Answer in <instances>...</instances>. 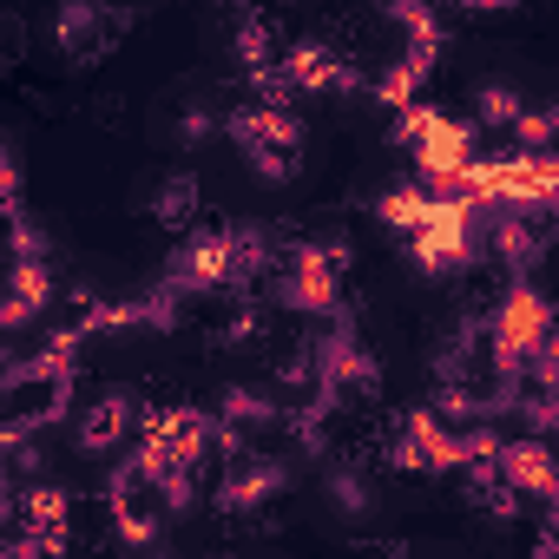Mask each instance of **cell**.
<instances>
[{
  "label": "cell",
  "instance_id": "cell-8",
  "mask_svg": "<svg viewBox=\"0 0 559 559\" xmlns=\"http://www.w3.org/2000/svg\"><path fill=\"white\" fill-rule=\"evenodd\" d=\"M474 112H480V126H520V119H526L520 93H513V86H500V80L474 93Z\"/></svg>",
  "mask_w": 559,
  "mask_h": 559
},
{
  "label": "cell",
  "instance_id": "cell-6",
  "mask_svg": "<svg viewBox=\"0 0 559 559\" xmlns=\"http://www.w3.org/2000/svg\"><path fill=\"white\" fill-rule=\"evenodd\" d=\"M126 428H132V402H126V395H99V402L80 415V448H86V454H106V448L126 441Z\"/></svg>",
  "mask_w": 559,
  "mask_h": 559
},
{
  "label": "cell",
  "instance_id": "cell-4",
  "mask_svg": "<svg viewBox=\"0 0 559 559\" xmlns=\"http://www.w3.org/2000/svg\"><path fill=\"white\" fill-rule=\"evenodd\" d=\"M211 284H237V257H230V230H204L185 243L171 290H211Z\"/></svg>",
  "mask_w": 559,
  "mask_h": 559
},
{
  "label": "cell",
  "instance_id": "cell-13",
  "mask_svg": "<svg viewBox=\"0 0 559 559\" xmlns=\"http://www.w3.org/2000/svg\"><path fill=\"white\" fill-rule=\"evenodd\" d=\"M211 132H217V119H211V112H204V106H191V112H185V119H178V145H204V139H211Z\"/></svg>",
  "mask_w": 559,
  "mask_h": 559
},
{
  "label": "cell",
  "instance_id": "cell-3",
  "mask_svg": "<svg viewBox=\"0 0 559 559\" xmlns=\"http://www.w3.org/2000/svg\"><path fill=\"white\" fill-rule=\"evenodd\" d=\"M415 263L428 276H448V270L467 263V204H435L428 230L415 237Z\"/></svg>",
  "mask_w": 559,
  "mask_h": 559
},
{
  "label": "cell",
  "instance_id": "cell-14",
  "mask_svg": "<svg viewBox=\"0 0 559 559\" xmlns=\"http://www.w3.org/2000/svg\"><path fill=\"white\" fill-rule=\"evenodd\" d=\"M533 559H559V526H546V539H539V552Z\"/></svg>",
  "mask_w": 559,
  "mask_h": 559
},
{
  "label": "cell",
  "instance_id": "cell-12",
  "mask_svg": "<svg viewBox=\"0 0 559 559\" xmlns=\"http://www.w3.org/2000/svg\"><path fill=\"white\" fill-rule=\"evenodd\" d=\"M250 171L270 185H290L297 178V152H250Z\"/></svg>",
  "mask_w": 559,
  "mask_h": 559
},
{
  "label": "cell",
  "instance_id": "cell-10",
  "mask_svg": "<svg viewBox=\"0 0 559 559\" xmlns=\"http://www.w3.org/2000/svg\"><path fill=\"white\" fill-rule=\"evenodd\" d=\"M330 493H336L343 513H369V507H376V493H369V480H362L356 467H336V474H330Z\"/></svg>",
  "mask_w": 559,
  "mask_h": 559
},
{
  "label": "cell",
  "instance_id": "cell-15",
  "mask_svg": "<svg viewBox=\"0 0 559 559\" xmlns=\"http://www.w3.org/2000/svg\"><path fill=\"white\" fill-rule=\"evenodd\" d=\"M8 559H27V552H8Z\"/></svg>",
  "mask_w": 559,
  "mask_h": 559
},
{
  "label": "cell",
  "instance_id": "cell-9",
  "mask_svg": "<svg viewBox=\"0 0 559 559\" xmlns=\"http://www.w3.org/2000/svg\"><path fill=\"white\" fill-rule=\"evenodd\" d=\"M191 204H198V185H191L185 171H178V178H165V185H158V198H152V211H158L165 224H185V217H191Z\"/></svg>",
  "mask_w": 559,
  "mask_h": 559
},
{
  "label": "cell",
  "instance_id": "cell-5",
  "mask_svg": "<svg viewBox=\"0 0 559 559\" xmlns=\"http://www.w3.org/2000/svg\"><path fill=\"white\" fill-rule=\"evenodd\" d=\"M290 487V467L284 461H250V467H237L224 487H217V507L224 513H250V507H263L270 493H284Z\"/></svg>",
  "mask_w": 559,
  "mask_h": 559
},
{
  "label": "cell",
  "instance_id": "cell-7",
  "mask_svg": "<svg viewBox=\"0 0 559 559\" xmlns=\"http://www.w3.org/2000/svg\"><path fill=\"white\" fill-rule=\"evenodd\" d=\"M53 297V284H47V270L40 263H21L14 270V297H8V317H0V323H8V330H21V323H34V310Z\"/></svg>",
  "mask_w": 559,
  "mask_h": 559
},
{
  "label": "cell",
  "instance_id": "cell-11",
  "mask_svg": "<svg viewBox=\"0 0 559 559\" xmlns=\"http://www.w3.org/2000/svg\"><path fill=\"white\" fill-rule=\"evenodd\" d=\"M513 132H520V145H526V152H546V139L559 132V106H546V112H526Z\"/></svg>",
  "mask_w": 559,
  "mask_h": 559
},
{
  "label": "cell",
  "instance_id": "cell-1",
  "mask_svg": "<svg viewBox=\"0 0 559 559\" xmlns=\"http://www.w3.org/2000/svg\"><path fill=\"white\" fill-rule=\"evenodd\" d=\"M559 336V323H552V304L539 297V290H526V284H513L507 297H500V310H493V362L513 376L520 362L533 369V356L546 349Z\"/></svg>",
  "mask_w": 559,
  "mask_h": 559
},
{
  "label": "cell",
  "instance_id": "cell-2",
  "mask_svg": "<svg viewBox=\"0 0 559 559\" xmlns=\"http://www.w3.org/2000/svg\"><path fill=\"white\" fill-rule=\"evenodd\" d=\"M493 467H500V480H507L520 500H546V507L559 500V454H552L546 441H507Z\"/></svg>",
  "mask_w": 559,
  "mask_h": 559
}]
</instances>
